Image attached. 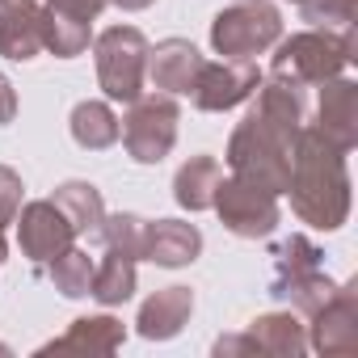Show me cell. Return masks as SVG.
Returning <instances> with one entry per match:
<instances>
[{"label": "cell", "instance_id": "1", "mask_svg": "<svg viewBox=\"0 0 358 358\" xmlns=\"http://www.w3.org/2000/svg\"><path fill=\"white\" fill-rule=\"evenodd\" d=\"M253 110L245 114V122H236L232 139H228V169L245 182L270 190V194H287V177H291V152L299 131L308 127V101L303 89L291 80H262L253 89Z\"/></svg>", "mask_w": 358, "mask_h": 358}, {"label": "cell", "instance_id": "2", "mask_svg": "<svg viewBox=\"0 0 358 358\" xmlns=\"http://www.w3.org/2000/svg\"><path fill=\"white\" fill-rule=\"evenodd\" d=\"M287 194H291V211L308 228L337 232L350 220V169H345V152L333 148L312 122L295 139Z\"/></svg>", "mask_w": 358, "mask_h": 358}, {"label": "cell", "instance_id": "3", "mask_svg": "<svg viewBox=\"0 0 358 358\" xmlns=\"http://www.w3.org/2000/svg\"><path fill=\"white\" fill-rule=\"evenodd\" d=\"M354 26L345 30H299L291 38L274 43L270 55V76L291 80V85H324L333 76H341L354 64Z\"/></svg>", "mask_w": 358, "mask_h": 358}, {"label": "cell", "instance_id": "4", "mask_svg": "<svg viewBox=\"0 0 358 358\" xmlns=\"http://www.w3.org/2000/svg\"><path fill=\"white\" fill-rule=\"evenodd\" d=\"M282 38V13L274 0H236L211 22V47L224 59H257Z\"/></svg>", "mask_w": 358, "mask_h": 358}, {"label": "cell", "instance_id": "5", "mask_svg": "<svg viewBox=\"0 0 358 358\" xmlns=\"http://www.w3.org/2000/svg\"><path fill=\"white\" fill-rule=\"evenodd\" d=\"M97 85L110 101H135L148 80V38L135 26H110L93 38Z\"/></svg>", "mask_w": 358, "mask_h": 358}, {"label": "cell", "instance_id": "6", "mask_svg": "<svg viewBox=\"0 0 358 358\" xmlns=\"http://www.w3.org/2000/svg\"><path fill=\"white\" fill-rule=\"evenodd\" d=\"M177 122H182V110L169 93H152V97L139 93L118 131L127 143V156L135 164H160L177 143Z\"/></svg>", "mask_w": 358, "mask_h": 358}, {"label": "cell", "instance_id": "7", "mask_svg": "<svg viewBox=\"0 0 358 358\" xmlns=\"http://www.w3.org/2000/svg\"><path fill=\"white\" fill-rule=\"evenodd\" d=\"M220 224L241 236V241H266L278 224H282V211H278V194L245 182V177H220L215 186V199H211Z\"/></svg>", "mask_w": 358, "mask_h": 358}, {"label": "cell", "instance_id": "8", "mask_svg": "<svg viewBox=\"0 0 358 358\" xmlns=\"http://www.w3.org/2000/svg\"><path fill=\"white\" fill-rule=\"evenodd\" d=\"M257 85H262V72L253 59H220V64L203 59L194 89H190V101L203 114H224V110H236L241 101H249Z\"/></svg>", "mask_w": 358, "mask_h": 358}, {"label": "cell", "instance_id": "9", "mask_svg": "<svg viewBox=\"0 0 358 358\" xmlns=\"http://www.w3.org/2000/svg\"><path fill=\"white\" fill-rule=\"evenodd\" d=\"M17 245L22 253L34 262V266H47L55 262L64 249L76 245V228L68 224V215L51 203V199H34V203H22L17 211Z\"/></svg>", "mask_w": 358, "mask_h": 358}, {"label": "cell", "instance_id": "10", "mask_svg": "<svg viewBox=\"0 0 358 358\" xmlns=\"http://www.w3.org/2000/svg\"><path fill=\"white\" fill-rule=\"evenodd\" d=\"M308 345L324 358H341V354H358V282L337 287V295L308 316Z\"/></svg>", "mask_w": 358, "mask_h": 358}, {"label": "cell", "instance_id": "11", "mask_svg": "<svg viewBox=\"0 0 358 358\" xmlns=\"http://www.w3.org/2000/svg\"><path fill=\"white\" fill-rule=\"evenodd\" d=\"M333 148H341L345 156L358 143V85L345 76H333L320 85V101H316V122H312Z\"/></svg>", "mask_w": 358, "mask_h": 358}, {"label": "cell", "instance_id": "12", "mask_svg": "<svg viewBox=\"0 0 358 358\" xmlns=\"http://www.w3.org/2000/svg\"><path fill=\"white\" fill-rule=\"evenodd\" d=\"M199 68H203V55L186 38H164V43L148 47V80H152V89H160L169 97L190 93Z\"/></svg>", "mask_w": 358, "mask_h": 358}, {"label": "cell", "instance_id": "13", "mask_svg": "<svg viewBox=\"0 0 358 358\" xmlns=\"http://www.w3.org/2000/svg\"><path fill=\"white\" fill-rule=\"evenodd\" d=\"M190 316H194V291L190 287H164L139 303L135 333L148 341H169L190 324Z\"/></svg>", "mask_w": 358, "mask_h": 358}, {"label": "cell", "instance_id": "14", "mask_svg": "<svg viewBox=\"0 0 358 358\" xmlns=\"http://www.w3.org/2000/svg\"><path fill=\"white\" fill-rule=\"evenodd\" d=\"M203 253V232L186 220H156L148 224V249H143V262L152 266H164V270H182L190 262H199Z\"/></svg>", "mask_w": 358, "mask_h": 358}, {"label": "cell", "instance_id": "15", "mask_svg": "<svg viewBox=\"0 0 358 358\" xmlns=\"http://www.w3.org/2000/svg\"><path fill=\"white\" fill-rule=\"evenodd\" d=\"M127 329L114 316H80L68 324L64 337H55L51 345H43V354H114L122 345Z\"/></svg>", "mask_w": 358, "mask_h": 358}, {"label": "cell", "instance_id": "16", "mask_svg": "<svg viewBox=\"0 0 358 358\" xmlns=\"http://www.w3.org/2000/svg\"><path fill=\"white\" fill-rule=\"evenodd\" d=\"M245 333H249L253 350L270 354V358H299L308 350V324L295 312H266Z\"/></svg>", "mask_w": 358, "mask_h": 358}, {"label": "cell", "instance_id": "17", "mask_svg": "<svg viewBox=\"0 0 358 358\" xmlns=\"http://www.w3.org/2000/svg\"><path fill=\"white\" fill-rule=\"evenodd\" d=\"M43 5H0V55L26 64L43 51Z\"/></svg>", "mask_w": 358, "mask_h": 358}, {"label": "cell", "instance_id": "18", "mask_svg": "<svg viewBox=\"0 0 358 358\" xmlns=\"http://www.w3.org/2000/svg\"><path fill=\"white\" fill-rule=\"evenodd\" d=\"M38 22H43V51H51L55 59H76L93 43V22H85V17H76L68 9L43 5Z\"/></svg>", "mask_w": 358, "mask_h": 358}, {"label": "cell", "instance_id": "19", "mask_svg": "<svg viewBox=\"0 0 358 358\" xmlns=\"http://www.w3.org/2000/svg\"><path fill=\"white\" fill-rule=\"evenodd\" d=\"M51 203L68 215V224L76 228V236H89V241H101V224H106V203H101V190L93 182H64L55 186Z\"/></svg>", "mask_w": 358, "mask_h": 358}, {"label": "cell", "instance_id": "20", "mask_svg": "<svg viewBox=\"0 0 358 358\" xmlns=\"http://www.w3.org/2000/svg\"><path fill=\"white\" fill-rule=\"evenodd\" d=\"M220 177H224V169H220L215 156H190L182 169H177V177H173L177 207H186V211H211Z\"/></svg>", "mask_w": 358, "mask_h": 358}, {"label": "cell", "instance_id": "21", "mask_svg": "<svg viewBox=\"0 0 358 358\" xmlns=\"http://www.w3.org/2000/svg\"><path fill=\"white\" fill-rule=\"evenodd\" d=\"M72 139L85 148V152H101V148H114L118 143V131H122V122H118V114L110 110V101H80L76 110H72Z\"/></svg>", "mask_w": 358, "mask_h": 358}, {"label": "cell", "instance_id": "22", "mask_svg": "<svg viewBox=\"0 0 358 358\" xmlns=\"http://www.w3.org/2000/svg\"><path fill=\"white\" fill-rule=\"evenodd\" d=\"M316 270H324V253L308 241V236H287L278 249H274V278H270V291L274 287H282V282H295V278H303V274H316Z\"/></svg>", "mask_w": 358, "mask_h": 358}, {"label": "cell", "instance_id": "23", "mask_svg": "<svg viewBox=\"0 0 358 358\" xmlns=\"http://www.w3.org/2000/svg\"><path fill=\"white\" fill-rule=\"evenodd\" d=\"M89 295H93L97 303H106V308L127 303V299L135 295V262L110 249L106 262L93 270V287H89Z\"/></svg>", "mask_w": 358, "mask_h": 358}, {"label": "cell", "instance_id": "24", "mask_svg": "<svg viewBox=\"0 0 358 358\" xmlns=\"http://www.w3.org/2000/svg\"><path fill=\"white\" fill-rule=\"evenodd\" d=\"M93 270H97V262L76 245L64 249L55 262H47V274H51V282H55V291L64 299H85L89 287H93Z\"/></svg>", "mask_w": 358, "mask_h": 358}, {"label": "cell", "instance_id": "25", "mask_svg": "<svg viewBox=\"0 0 358 358\" xmlns=\"http://www.w3.org/2000/svg\"><path fill=\"white\" fill-rule=\"evenodd\" d=\"M270 295H274V299H282V303H291V312H295V316H316V312L337 295V282H333L324 270H316V274H303V278H295V282L274 287Z\"/></svg>", "mask_w": 358, "mask_h": 358}, {"label": "cell", "instance_id": "26", "mask_svg": "<svg viewBox=\"0 0 358 358\" xmlns=\"http://www.w3.org/2000/svg\"><path fill=\"white\" fill-rule=\"evenodd\" d=\"M101 241H106V249H114V253H122V257H131V262H143V249H148V220L135 215V211L106 215Z\"/></svg>", "mask_w": 358, "mask_h": 358}, {"label": "cell", "instance_id": "27", "mask_svg": "<svg viewBox=\"0 0 358 358\" xmlns=\"http://www.w3.org/2000/svg\"><path fill=\"white\" fill-rule=\"evenodd\" d=\"M299 13L316 30H345V26H354L358 0H299Z\"/></svg>", "mask_w": 358, "mask_h": 358}, {"label": "cell", "instance_id": "28", "mask_svg": "<svg viewBox=\"0 0 358 358\" xmlns=\"http://www.w3.org/2000/svg\"><path fill=\"white\" fill-rule=\"evenodd\" d=\"M22 177H17V169H9V164H0V236H5V228L17 220V211H22Z\"/></svg>", "mask_w": 358, "mask_h": 358}, {"label": "cell", "instance_id": "29", "mask_svg": "<svg viewBox=\"0 0 358 358\" xmlns=\"http://www.w3.org/2000/svg\"><path fill=\"white\" fill-rule=\"evenodd\" d=\"M47 5H55V9H68V13H76V17H85V22H93L110 0H47Z\"/></svg>", "mask_w": 358, "mask_h": 358}, {"label": "cell", "instance_id": "30", "mask_svg": "<svg viewBox=\"0 0 358 358\" xmlns=\"http://www.w3.org/2000/svg\"><path fill=\"white\" fill-rule=\"evenodd\" d=\"M17 118V93H13V80L0 72V127H9Z\"/></svg>", "mask_w": 358, "mask_h": 358}, {"label": "cell", "instance_id": "31", "mask_svg": "<svg viewBox=\"0 0 358 358\" xmlns=\"http://www.w3.org/2000/svg\"><path fill=\"white\" fill-rule=\"evenodd\" d=\"M215 354L224 358V354H257V350H253L249 333H228V337H220V341H215Z\"/></svg>", "mask_w": 358, "mask_h": 358}, {"label": "cell", "instance_id": "32", "mask_svg": "<svg viewBox=\"0 0 358 358\" xmlns=\"http://www.w3.org/2000/svg\"><path fill=\"white\" fill-rule=\"evenodd\" d=\"M110 5H118V9H127V13H139V9L156 5V0H110Z\"/></svg>", "mask_w": 358, "mask_h": 358}, {"label": "cell", "instance_id": "33", "mask_svg": "<svg viewBox=\"0 0 358 358\" xmlns=\"http://www.w3.org/2000/svg\"><path fill=\"white\" fill-rule=\"evenodd\" d=\"M0 5H43V0H0Z\"/></svg>", "mask_w": 358, "mask_h": 358}, {"label": "cell", "instance_id": "34", "mask_svg": "<svg viewBox=\"0 0 358 358\" xmlns=\"http://www.w3.org/2000/svg\"><path fill=\"white\" fill-rule=\"evenodd\" d=\"M5 257H9V245H5V236H0V266H5Z\"/></svg>", "mask_w": 358, "mask_h": 358}, {"label": "cell", "instance_id": "35", "mask_svg": "<svg viewBox=\"0 0 358 358\" xmlns=\"http://www.w3.org/2000/svg\"><path fill=\"white\" fill-rule=\"evenodd\" d=\"M0 354H9V345H5V341H0Z\"/></svg>", "mask_w": 358, "mask_h": 358}, {"label": "cell", "instance_id": "36", "mask_svg": "<svg viewBox=\"0 0 358 358\" xmlns=\"http://www.w3.org/2000/svg\"><path fill=\"white\" fill-rule=\"evenodd\" d=\"M295 5H299V0H295Z\"/></svg>", "mask_w": 358, "mask_h": 358}]
</instances>
